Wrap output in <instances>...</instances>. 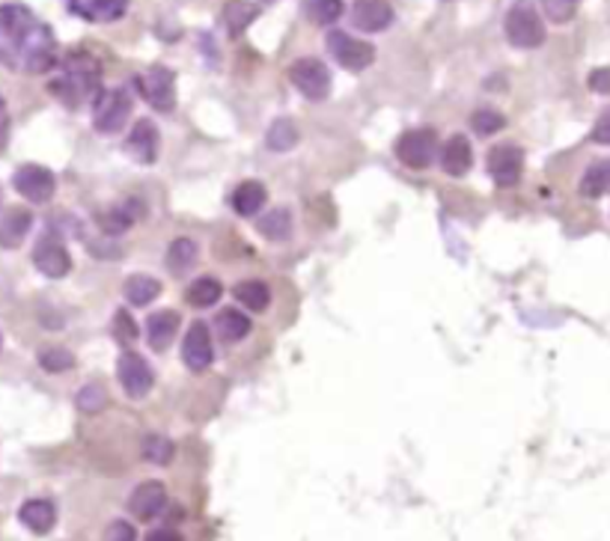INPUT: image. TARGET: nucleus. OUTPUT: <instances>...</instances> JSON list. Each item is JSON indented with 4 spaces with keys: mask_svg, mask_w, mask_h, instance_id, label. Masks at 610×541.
<instances>
[{
    "mask_svg": "<svg viewBox=\"0 0 610 541\" xmlns=\"http://www.w3.org/2000/svg\"><path fill=\"white\" fill-rule=\"evenodd\" d=\"M0 66L22 75H42L57 66L54 30L22 3L0 7Z\"/></svg>",
    "mask_w": 610,
    "mask_h": 541,
    "instance_id": "obj_1",
    "label": "nucleus"
},
{
    "mask_svg": "<svg viewBox=\"0 0 610 541\" xmlns=\"http://www.w3.org/2000/svg\"><path fill=\"white\" fill-rule=\"evenodd\" d=\"M48 90L57 102H63L66 108H80V104L96 102L102 96V66L99 60L87 51H72L63 56V63H57V72Z\"/></svg>",
    "mask_w": 610,
    "mask_h": 541,
    "instance_id": "obj_2",
    "label": "nucleus"
},
{
    "mask_svg": "<svg viewBox=\"0 0 610 541\" xmlns=\"http://www.w3.org/2000/svg\"><path fill=\"white\" fill-rule=\"evenodd\" d=\"M507 39L512 42L515 48H524V51H531V48H539L545 42V24L539 18V12L533 10V3L527 0H519L512 10L507 12Z\"/></svg>",
    "mask_w": 610,
    "mask_h": 541,
    "instance_id": "obj_3",
    "label": "nucleus"
},
{
    "mask_svg": "<svg viewBox=\"0 0 610 541\" xmlns=\"http://www.w3.org/2000/svg\"><path fill=\"white\" fill-rule=\"evenodd\" d=\"M289 80L295 90L301 92L310 102H325L331 96V72L328 66L316 56H301L289 66Z\"/></svg>",
    "mask_w": 610,
    "mask_h": 541,
    "instance_id": "obj_4",
    "label": "nucleus"
},
{
    "mask_svg": "<svg viewBox=\"0 0 610 541\" xmlns=\"http://www.w3.org/2000/svg\"><path fill=\"white\" fill-rule=\"evenodd\" d=\"M135 87L155 111L170 113L176 108V75L167 66H149L144 75H137Z\"/></svg>",
    "mask_w": 610,
    "mask_h": 541,
    "instance_id": "obj_5",
    "label": "nucleus"
},
{
    "mask_svg": "<svg viewBox=\"0 0 610 541\" xmlns=\"http://www.w3.org/2000/svg\"><path fill=\"white\" fill-rule=\"evenodd\" d=\"M438 155L435 128H411L396 140V159L411 169H426Z\"/></svg>",
    "mask_w": 610,
    "mask_h": 541,
    "instance_id": "obj_6",
    "label": "nucleus"
},
{
    "mask_svg": "<svg viewBox=\"0 0 610 541\" xmlns=\"http://www.w3.org/2000/svg\"><path fill=\"white\" fill-rule=\"evenodd\" d=\"M325 46H328L331 56L337 60L339 66L349 68V72H363L375 63V48L363 39H354L346 30H331L325 36Z\"/></svg>",
    "mask_w": 610,
    "mask_h": 541,
    "instance_id": "obj_7",
    "label": "nucleus"
},
{
    "mask_svg": "<svg viewBox=\"0 0 610 541\" xmlns=\"http://www.w3.org/2000/svg\"><path fill=\"white\" fill-rule=\"evenodd\" d=\"M128 116H132V96L120 90V87L116 90H102V96L92 102V125L102 135L120 131L128 123Z\"/></svg>",
    "mask_w": 610,
    "mask_h": 541,
    "instance_id": "obj_8",
    "label": "nucleus"
},
{
    "mask_svg": "<svg viewBox=\"0 0 610 541\" xmlns=\"http://www.w3.org/2000/svg\"><path fill=\"white\" fill-rule=\"evenodd\" d=\"M116 375H120V383H123L125 395L132 399H144V395L155 387V373L140 354L135 351H125L120 363H116Z\"/></svg>",
    "mask_w": 610,
    "mask_h": 541,
    "instance_id": "obj_9",
    "label": "nucleus"
},
{
    "mask_svg": "<svg viewBox=\"0 0 610 541\" xmlns=\"http://www.w3.org/2000/svg\"><path fill=\"white\" fill-rule=\"evenodd\" d=\"M12 185H15V191L22 193L24 200H30V203H48L57 191L54 173L39 167V164H24V167L15 169Z\"/></svg>",
    "mask_w": 610,
    "mask_h": 541,
    "instance_id": "obj_10",
    "label": "nucleus"
},
{
    "mask_svg": "<svg viewBox=\"0 0 610 541\" xmlns=\"http://www.w3.org/2000/svg\"><path fill=\"white\" fill-rule=\"evenodd\" d=\"M34 265L42 270L46 277H51V280L66 277L69 268H72V256H69L66 244L57 238V232H46V236L36 241Z\"/></svg>",
    "mask_w": 610,
    "mask_h": 541,
    "instance_id": "obj_11",
    "label": "nucleus"
},
{
    "mask_svg": "<svg viewBox=\"0 0 610 541\" xmlns=\"http://www.w3.org/2000/svg\"><path fill=\"white\" fill-rule=\"evenodd\" d=\"M182 361L191 369L194 375L206 373L212 361H215V349H212V334L203 322H194L185 334V342H182Z\"/></svg>",
    "mask_w": 610,
    "mask_h": 541,
    "instance_id": "obj_12",
    "label": "nucleus"
},
{
    "mask_svg": "<svg viewBox=\"0 0 610 541\" xmlns=\"http://www.w3.org/2000/svg\"><path fill=\"white\" fill-rule=\"evenodd\" d=\"M351 24L361 34H382L394 24L390 0H354L351 3Z\"/></svg>",
    "mask_w": 610,
    "mask_h": 541,
    "instance_id": "obj_13",
    "label": "nucleus"
},
{
    "mask_svg": "<svg viewBox=\"0 0 610 541\" xmlns=\"http://www.w3.org/2000/svg\"><path fill=\"white\" fill-rule=\"evenodd\" d=\"M524 169V152L519 147H495L488 152V176L498 181L500 188L519 185Z\"/></svg>",
    "mask_w": 610,
    "mask_h": 541,
    "instance_id": "obj_14",
    "label": "nucleus"
},
{
    "mask_svg": "<svg viewBox=\"0 0 610 541\" xmlns=\"http://www.w3.org/2000/svg\"><path fill=\"white\" fill-rule=\"evenodd\" d=\"M159 147L161 137L155 123H152V119H137L135 128L128 131V140H125V152H128L137 164H155Z\"/></svg>",
    "mask_w": 610,
    "mask_h": 541,
    "instance_id": "obj_15",
    "label": "nucleus"
},
{
    "mask_svg": "<svg viewBox=\"0 0 610 541\" xmlns=\"http://www.w3.org/2000/svg\"><path fill=\"white\" fill-rule=\"evenodd\" d=\"M128 508H132V515L137 520H152L159 518L161 512L167 508V488L161 486V482H144V486H137L128 496Z\"/></svg>",
    "mask_w": 610,
    "mask_h": 541,
    "instance_id": "obj_16",
    "label": "nucleus"
},
{
    "mask_svg": "<svg viewBox=\"0 0 610 541\" xmlns=\"http://www.w3.org/2000/svg\"><path fill=\"white\" fill-rule=\"evenodd\" d=\"M144 212H147L144 203L137 197H128L120 205H111V209L99 212V226H102V232H108V236H120V232H128L144 217Z\"/></svg>",
    "mask_w": 610,
    "mask_h": 541,
    "instance_id": "obj_17",
    "label": "nucleus"
},
{
    "mask_svg": "<svg viewBox=\"0 0 610 541\" xmlns=\"http://www.w3.org/2000/svg\"><path fill=\"white\" fill-rule=\"evenodd\" d=\"M132 0H66L69 12H75L78 18L92 24H108L123 18Z\"/></svg>",
    "mask_w": 610,
    "mask_h": 541,
    "instance_id": "obj_18",
    "label": "nucleus"
},
{
    "mask_svg": "<svg viewBox=\"0 0 610 541\" xmlns=\"http://www.w3.org/2000/svg\"><path fill=\"white\" fill-rule=\"evenodd\" d=\"M441 167L452 179H462L474 167V149L464 135H452L441 149Z\"/></svg>",
    "mask_w": 610,
    "mask_h": 541,
    "instance_id": "obj_19",
    "label": "nucleus"
},
{
    "mask_svg": "<svg viewBox=\"0 0 610 541\" xmlns=\"http://www.w3.org/2000/svg\"><path fill=\"white\" fill-rule=\"evenodd\" d=\"M269 200V191H265V185L257 179H248L238 185L233 197H229V205H233V212L241 217H253L260 215V209L265 205Z\"/></svg>",
    "mask_w": 610,
    "mask_h": 541,
    "instance_id": "obj_20",
    "label": "nucleus"
},
{
    "mask_svg": "<svg viewBox=\"0 0 610 541\" xmlns=\"http://www.w3.org/2000/svg\"><path fill=\"white\" fill-rule=\"evenodd\" d=\"M18 518L30 532L36 536H46V532L54 530L57 524V508L51 500H27L18 512Z\"/></svg>",
    "mask_w": 610,
    "mask_h": 541,
    "instance_id": "obj_21",
    "label": "nucleus"
},
{
    "mask_svg": "<svg viewBox=\"0 0 610 541\" xmlns=\"http://www.w3.org/2000/svg\"><path fill=\"white\" fill-rule=\"evenodd\" d=\"M30 226H34V215L27 209H10L0 221V248H18L30 232Z\"/></svg>",
    "mask_w": 610,
    "mask_h": 541,
    "instance_id": "obj_22",
    "label": "nucleus"
},
{
    "mask_svg": "<svg viewBox=\"0 0 610 541\" xmlns=\"http://www.w3.org/2000/svg\"><path fill=\"white\" fill-rule=\"evenodd\" d=\"M147 334H149V345H152V349L155 351L170 349V342H173L176 334H179V313H173V310L152 313V316H149Z\"/></svg>",
    "mask_w": 610,
    "mask_h": 541,
    "instance_id": "obj_23",
    "label": "nucleus"
},
{
    "mask_svg": "<svg viewBox=\"0 0 610 541\" xmlns=\"http://www.w3.org/2000/svg\"><path fill=\"white\" fill-rule=\"evenodd\" d=\"M260 15V7L250 3V0H229L224 7V27L229 36H238L248 30L253 18Z\"/></svg>",
    "mask_w": 610,
    "mask_h": 541,
    "instance_id": "obj_24",
    "label": "nucleus"
},
{
    "mask_svg": "<svg viewBox=\"0 0 610 541\" xmlns=\"http://www.w3.org/2000/svg\"><path fill=\"white\" fill-rule=\"evenodd\" d=\"M123 294L132 306H149L161 294V282L155 277H147V274H135V277L125 280Z\"/></svg>",
    "mask_w": 610,
    "mask_h": 541,
    "instance_id": "obj_25",
    "label": "nucleus"
},
{
    "mask_svg": "<svg viewBox=\"0 0 610 541\" xmlns=\"http://www.w3.org/2000/svg\"><path fill=\"white\" fill-rule=\"evenodd\" d=\"M217 337L224 339V342H241V339L250 334V318L236 310V306H229V310H221V316H217Z\"/></svg>",
    "mask_w": 610,
    "mask_h": 541,
    "instance_id": "obj_26",
    "label": "nucleus"
},
{
    "mask_svg": "<svg viewBox=\"0 0 610 541\" xmlns=\"http://www.w3.org/2000/svg\"><path fill=\"white\" fill-rule=\"evenodd\" d=\"M197 260H200V250H197V244H194L191 238H176L167 248V268L170 274H176V277H182L185 270L194 268Z\"/></svg>",
    "mask_w": 610,
    "mask_h": 541,
    "instance_id": "obj_27",
    "label": "nucleus"
},
{
    "mask_svg": "<svg viewBox=\"0 0 610 541\" xmlns=\"http://www.w3.org/2000/svg\"><path fill=\"white\" fill-rule=\"evenodd\" d=\"M236 301L241 306H248L250 313H262L265 306L272 304V289L262 280H241L236 286Z\"/></svg>",
    "mask_w": 610,
    "mask_h": 541,
    "instance_id": "obj_28",
    "label": "nucleus"
},
{
    "mask_svg": "<svg viewBox=\"0 0 610 541\" xmlns=\"http://www.w3.org/2000/svg\"><path fill=\"white\" fill-rule=\"evenodd\" d=\"M298 125L289 119V116H283V119H274L272 128H269V135H265V147L272 149V152H289V149L298 147Z\"/></svg>",
    "mask_w": 610,
    "mask_h": 541,
    "instance_id": "obj_29",
    "label": "nucleus"
},
{
    "mask_svg": "<svg viewBox=\"0 0 610 541\" xmlns=\"http://www.w3.org/2000/svg\"><path fill=\"white\" fill-rule=\"evenodd\" d=\"M343 0H301V12H304L307 22L319 24V27H328L343 15Z\"/></svg>",
    "mask_w": 610,
    "mask_h": 541,
    "instance_id": "obj_30",
    "label": "nucleus"
},
{
    "mask_svg": "<svg viewBox=\"0 0 610 541\" xmlns=\"http://www.w3.org/2000/svg\"><path fill=\"white\" fill-rule=\"evenodd\" d=\"M221 294H224L221 280H215V277H200V280H194L191 286H188L185 298H188V304L197 306V310H206V306L217 304Z\"/></svg>",
    "mask_w": 610,
    "mask_h": 541,
    "instance_id": "obj_31",
    "label": "nucleus"
},
{
    "mask_svg": "<svg viewBox=\"0 0 610 541\" xmlns=\"http://www.w3.org/2000/svg\"><path fill=\"white\" fill-rule=\"evenodd\" d=\"M257 229L269 241H286V238L292 236V215H289V209H274L269 215H262Z\"/></svg>",
    "mask_w": 610,
    "mask_h": 541,
    "instance_id": "obj_32",
    "label": "nucleus"
},
{
    "mask_svg": "<svg viewBox=\"0 0 610 541\" xmlns=\"http://www.w3.org/2000/svg\"><path fill=\"white\" fill-rule=\"evenodd\" d=\"M610 191V161H596L593 167H587L584 179H581V193L584 197H601Z\"/></svg>",
    "mask_w": 610,
    "mask_h": 541,
    "instance_id": "obj_33",
    "label": "nucleus"
},
{
    "mask_svg": "<svg viewBox=\"0 0 610 541\" xmlns=\"http://www.w3.org/2000/svg\"><path fill=\"white\" fill-rule=\"evenodd\" d=\"M173 455H176V446H173V440L164 438V435H149L144 440V458L152 464H170L173 462Z\"/></svg>",
    "mask_w": 610,
    "mask_h": 541,
    "instance_id": "obj_34",
    "label": "nucleus"
},
{
    "mask_svg": "<svg viewBox=\"0 0 610 541\" xmlns=\"http://www.w3.org/2000/svg\"><path fill=\"white\" fill-rule=\"evenodd\" d=\"M471 125H474L476 135H495V131H500L503 125H507V119H503V113L491 111V108H480V111H474V116H471Z\"/></svg>",
    "mask_w": 610,
    "mask_h": 541,
    "instance_id": "obj_35",
    "label": "nucleus"
},
{
    "mask_svg": "<svg viewBox=\"0 0 610 541\" xmlns=\"http://www.w3.org/2000/svg\"><path fill=\"white\" fill-rule=\"evenodd\" d=\"M39 366L46 369V373H66L75 366V357H72V351L66 349H46L39 354Z\"/></svg>",
    "mask_w": 610,
    "mask_h": 541,
    "instance_id": "obj_36",
    "label": "nucleus"
},
{
    "mask_svg": "<svg viewBox=\"0 0 610 541\" xmlns=\"http://www.w3.org/2000/svg\"><path fill=\"white\" fill-rule=\"evenodd\" d=\"M78 407L84 414H99L108 407V393H104L99 383H87L78 393Z\"/></svg>",
    "mask_w": 610,
    "mask_h": 541,
    "instance_id": "obj_37",
    "label": "nucleus"
},
{
    "mask_svg": "<svg viewBox=\"0 0 610 541\" xmlns=\"http://www.w3.org/2000/svg\"><path fill=\"white\" fill-rule=\"evenodd\" d=\"M539 3H543L545 15L555 24L572 22L577 12V0H539Z\"/></svg>",
    "mask_w": 610,
    "mask_h": 541,
    "instance_id": "obj_38",
    "label": "nucleus"
},
{
    "mask_svg": "<svg viewBox=\"0 0 610 541\" xmlns=\"http://www.w3.org/2000/svg\"><path fill=\"white\" fill-rule=\"evenodd\" d=\"M135 337H137L135 318L128 316V310H116V316H113V339H116L120 345H132Z\"/></svg>",
    "mask_w": 610,
    "mask_h": 541,
    "instance_id": "obj_39",
    "label": "nucleus"
},
{
    "mask_svg": "<svg viewBox=\"0 0 610 541\" xmlns=\"http://www.w3.org/2000/svg\"><path fill=\"white\" fill-rule=\"evenodd\" d=\"M104 541H137V532L128 520H113L104 530Z\"/></svg>",
    "mask_w": 610,
    "mask_h": 541,
    "instance_id": "obj_40",
    "label": "nucleus"
},
{
    "mask_svg": "<svg viewBox=\"0 0 610 541\" xmlns=\"http://www.w3.org/2000/svg\"><path fill=\"white\" fill-rule=\"evenodd\" d=\"M593 140L601 143V147H610V108L601 113L599 119H596V125H593Z\"/></svg>",
    "mask_w": 610,
    "mask_h": 541,
    "instance_id": "obj_41",
    "label": "nucleus"
},
{
    "mask_svg": "<svg viewBox=\"0 0 610 541\" xmlns=\"http://www.w3.org/2000/svg\"><path fill=\"white\" fill-rule=\"evenodd\" d=\"M589 90L610 96V68H596V72L589 75Z\"/></svg>",
    "mask_w": 610,
    "mask_h": 541,
    "instance_id": "obj_42",
    "label": "nucleus"
},
{
    "mask_svg": "<svg viewBox=\"0 0 610 541\" xmlns=\"http://www.w3.org/2000/svg\"><path fill=\"white\" fill-rule=\"evenodd\" d=\"M7 137H10V113H7V104L0 99V147L7 143Z\"/></svg>",
    "mask_w": 610,
    "mask_h": 541,
    "instance_id": "obj_43",
    "label": "nucleus"
},
{
    "mask_svg": "<svg viewBox=\"0 0 610 541\" xmlns=\"http://www.w3.org/2000/svg\"><path fill=\"white\" fill-rule=\"evenodd\" d=\"M147 541H182V536L176 530H152Z\"/></svg>",
    "mask_w": 610,
    "mask_h": 541,
    "instance_id": "obj_44",
    "label": "nucleus"
},
{
    "mask_svg": "<svg viewBox=\"0 0 610 541\" xmlns=\"http://www.w3.org/2000/svg\"><path fill=\"white\" fill-rule=\"evenodd\" d=\"M0 342H3V337H0Z\"/></svg>",
    "mask_w": 610,
    "mask_h": 541,
    "instance_id": "obj_45",
    "label": "nucleus"
}]
</instances>
